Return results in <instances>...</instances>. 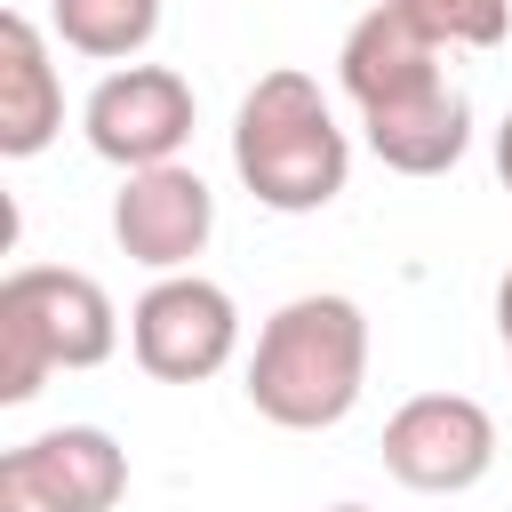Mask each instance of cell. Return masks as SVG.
Here are the masks:
<instances>
[{"mask_svg": "<svg viewBox=\"0 0 512 512\" xmlns=\"http://www.w3.org/2000/svg\"><path fill=\"white\" fill-rule=\"evenodd\" d=\"M496 336H504V352H512V272L496 280Z\"/></svg>", "mask_w": 512, "mask_h": 512, "instance_id": "cell-14", "label": "cell"}, {"mask_svg": "<svg viewBox=\"0 0 512 512\" xmlns=\"http://www.w3.org/2000/svg\"><path fill=\"white\" fill-rule=\"evenodd\" d=\"M208 232H216V192L200 184V168L168 160V168L120 176V192H112V240H120L128 264H144L160 280L192 272V256L208 248Z\"/></svg>", "mask_w": 512, "mask_h": 512, "instance_id": "cell-8", "label": "cell"}, {"mask_svg": "<svg viewBox=\"0 0 512 512\" xmlns=\"http://www.w3.org/2000/svg\"><path fill=\"white\" fill-rule=\"evenodd\" d=\"M56 128H64V80L48 64V32L24 8H8L0 16V152L32 160L56 144Z\"/></svg>", "mask_w": 512, "mask_h": 512, "instance_id": "cell-10", "label": "cell"}, {"mask_svg": "<svg viewBox=\"0 0 512 512\" xmlns=\"http://www.w3.org/2000/svg\"><path fill=\"white\" fill-rule=\"evenodd\" d=\"M368 384V312L352 296H288L248 352V408L280 432H328L360 408Z\"/></svg>", "mask_w": 512, "mask_h": 512, "instance_id": "cell-1", "label": "cell"}, {"mask_svg": "<svg viewBox=\"0 0 512 512\" xmlns=\"http://www.w3.org/2000/svg\"><path fill=\"white\" fill-rule=\"evenodd\" d=\"M496 464V416L472 392H416L384 416V472L416 496H464Z\"/></svg>", "mask_w": 512, "mask_h": 512, "instance_id": "cell-6", "label": "cell"}, {"mask_svg": "<svg viewBox=\"0 0 512 512\" xmlns=\"http://www.w3.org/2000/svg\"><path fill=\"white\" fill-rule=\"evenodd\" d=\"M192 80L168 72V64H120L88 88L80 104V128H88V152L112 160L120 176L136 168H168L184 144H192Z\"/></svg>", "mask_w": 512, "mask_h": 512, "instance_id": "cell-5", "label": "cell"}, {"mask_svg": "<svg viewBox=\"0 0 512 512\" xmlns=\"http://www.w3.org/2000/svg\"><path fill=\"white\" fill-rule=\"evenodd\" d=\"M120 344L112 296L72 264H16L0 280V408H24L56 368H104Z\"/></svg>", "mask_w": 512, "mask_h": 512, "instance_id": "cell-3", "label": "cell"}, {"mask_svg": "<svg viewBox=\"0 0 512 512\" xmlns=\"http://www.w3.org/2000/svg\"><path fill=\"white\" fill-rule=\"evenodd\" d=\"M128 352L152 384H208L240 352V304L200 272H168L128 304Z\"/></svg>", "mask_w": 512, "mask_h": 512, "instance_id": "cell-4", "label": "cell"}, {"mask_svg": "<svg viewBox=\"0 0 512 512\" xmlns=\"http://www.w3.org/2000/svg\"><path fill=\"white\" fill-rule=\"evenodd\" d=\"M48 32L72 56L96 64H136L160 32V0H48Z\"/></svg>", "mask_w": 512, "mask_h": 512, "instance_id": "cell-12", "label": "cell"}, {"mask_svg": "<svg viewBox=\"0 0 512 512\" xmlns=\"http://www.w3.org/2000/svg\"><path fill=\"white\" fill-rule=\"evenodd\" d=\"M128 496V448L96 424H56L0 456V512H112Z\"/></svg>", "mask_w": 512, "mask_h": 512, "instance_id": "cell-7", "label": "cell"}, {"mask_svg": "<svg viewBox=\"0 0 512 512\" xmlns=\"http://www.w3.org/2000/svg\"><path fill=\"white\" fill-rule=\"evenodd\" d=\"M232 168L256 192V208H272V216H312V208H328L344 192L352 136L336 128V112H328L312 72L280 64V72H264L240 96V112H232Z\"/></svg>", "mask_w": 512, "mask_h": 512, "instance_id": "cell-2", "label": "cell"}, {"mask_svg": "<svg viewBox=\"0 0 512 512\" xmlns=\"http://www.w3.org/2000/svg\"><path fill=\"white\" fill-rule=\"evenodd\" d=\"M496 176H504V192H512V112L496 120Z\"/></svg>", "mask_w": 512, "mask_h": 512, "instance_id": "cell-15", "label": "cell"}, {"mask_svg": "<svg viewBox=\"0 0 512 512\" xmlns=\"http://www.w3.org/2000/svg\"><path fill=\"white\" fill-rule=\"evenodd\" d=\"M408 8L440 48H496L512 32V0H392Z\"/></svg>", "mask_w": 512, "mask_h": 512, "instance_id": "cell-13", "label": "cell"}, {"mask_svg": "<svg viewBox=\"0 0 512 512\" xmlns=\"http://www.w3.org/2000/svg\"><path fill=\"white\" fill-rule=\"evenodd\" d=\"M336 80H344V96H352L360 112H384V104H400V96L440 88L448 72H440V40H432L408 8L376 0V8L344 32V48H336Z\"/></svg>", "mask_w": 512, "mask_h": 512, "instance_id": "cell-9", "label": "cell"}, {"mask_svg": "<svg viewBox=\"0 0 512 512\" xmlns=\"http://www.w3.org/2000/svg\"><path fill=\"white\" fill-rule=\"evenodd\" d=\"M328 512H368V504H328Z\"/></svg>", "mask_w": 512, "mask_h": 512, "instance_id": "cell-16", "label": "cell"}, {"mask_svg": "<svg viewBox=\"0 0 512 512\" xmlns=\"http://www.w3.org/2000/svg\"><path fill=\"white\" fill-rule=\"evenodd\" d=\"M360 128H368V152L392 176H448L464 160V144H472V104H464L456 80H440L424 96H400L384 112H360Z\"/></svg>", "mask_w": 512, "mask_h": 512, "instance_id": "cell-11", "label": "cell"}]
</instances>
